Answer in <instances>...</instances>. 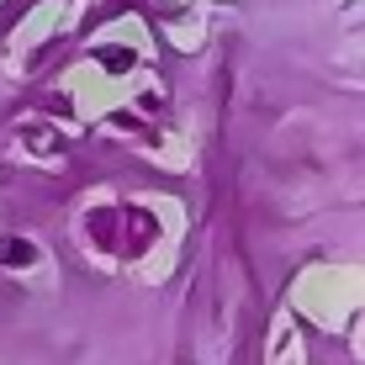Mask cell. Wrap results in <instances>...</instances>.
<instances>
[{
	"instance_id": "6da1fadb",
	"label": "cell",
	"mask_w": 365,
	"mask_h": 365,
	"mask_svg": "<svg viewBox=\"0 0 365 365\" xmlns=\"http://www.w3.org/2000/svg\"><path fill=\"white\" fill-rule=\"evenodd\" d=\"M0 259H11V265H27V259H32V244H0Z\"/></svg>"
}]
</instances>
